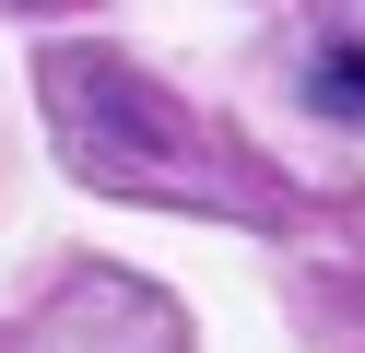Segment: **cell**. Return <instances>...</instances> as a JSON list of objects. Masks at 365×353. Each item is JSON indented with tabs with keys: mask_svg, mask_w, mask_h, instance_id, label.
<instances>
[{
	"mask_svg": "<svg viewBox=\"0 0 365 353\" xmlns=\"http://www.w3.org/2000/svg\"><path fill=\"white\" fill-rule=\"evenodd\" d=\"M318 106L365 118V59H354V47H330V59H318Z\"/></svg>",
	"mask_w": 365,
	"mask_h": 353,
	"instance_id": "1",
	"label": "cell"
}]
</instances>
